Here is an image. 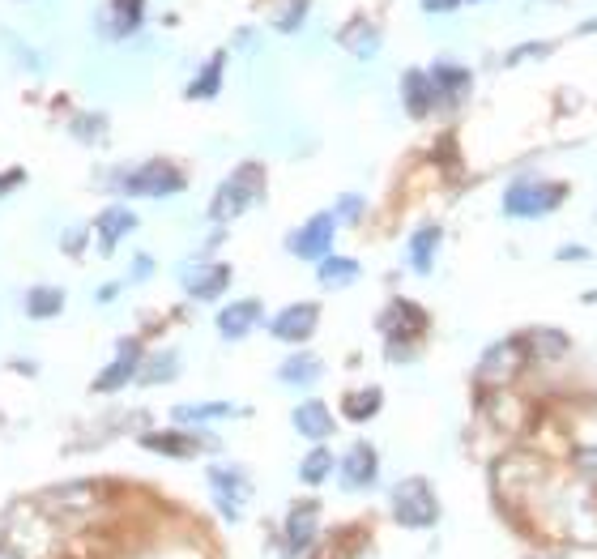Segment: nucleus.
Segmentation results:
<instances>
[{"label": "nucleus", "instance_id": "f257e3e1", "mask_svg": "<svg viewBox=\"0 0 597 559\" xmlns=\"http://www.w3.org/2000/svg\"><path fill=\"white\" fill-rule=\"evenodd\" d=\"M389 508L401 530H427L440 521V500H435V487L427 478H401L389 495Z\"/></svg>", "mask_w": 597, "mask_h": 559}, {"label": "nucleus", "instance_id": "f03ea898", "mask_svg": "<svg viewBox=\"0 0 597 559\" xmlns=\"http://www.w3.org/2000/svg\"><path fill=\"white\" fill-rule=\"evenodd\" d=\"M261 184H265V171L256 167V163L235 167L227 180L218 184L214 201H209V218H214V222H235L256 197H261Z\"/></svg>", "mask_w": 597, "mask_h": 559}, {"label": "nucleus", "instance_id": "7ed1b4c3", "mask_svg": "<svg viewBox=\"0 0 597 559\" xmlns=\"http://www.w3.org/2000/svg\"><path fill=\"white\" fill-rule=\"evenodd\" d=\"M568 201V188L563 184H546V180H516L508 193H504V210L512 218H542L559 210Z\"/></svg>", "mask_w": 597, "mask_h": 559}, {"label": "nucleus", "instance_id": "20e7f679", "mask_svg": "<svg viewBox=\"0 0 597 559\" xmlns=\"http://www.w3.org/2000/svg\"><path fill=\"white\" fill-rule=\"evenodd\" d=\"M205 478H209V491H214V504H218L222 517L239 521V517L248 513V504H252V478L244 470H239V466H209Z\"/></svg>", "mask_w": 597, "mask_h": 559}, {"label": "nucleus", "instance_id": "39448f33", "mask_svg": "<svg viewBox=\"0 0 597 559\" xmlns=\"http://www.w3.org/2000/svg\"><path fill=\"white\" fill-rule=\"evenodd\" d=\"M184 188V171L167 163V158H150V163H141L124 175V193L133 197H171Z\"/></svg>", "mask_w": 597, "mask_h": 559}, {"label": "nucleus", "instance_id": "423d86ee", "mask_svg": "<svg viewBox=\"0 0 597 559\" xmlns=\"http://www.w3.org/2000/svg\"><path fill=\"white\" fill-rule=\"evenodd\" d=\"M380 325H384V333H389V355L406 359L410 355V342L427 329V312L418 308V303H410V299H393L389 308H384V321Z\"/></svg>", "mask_w": 597, "mask_h": 559}, {"label": "nucleus", "instance_id": "0eeeda50", "mask_svg": "<svg viewBox=\"0 0 597 559\" xmlns=\"http://www.w3.org/2000/svg\"><path fill=\"white\" fill-rule=\"evenodd\" d=\"M39 504L60 521H82L94 508H103V495H99V483H64L47 491Z\"/></svg>", "mask_w": 597, "mask_h": 559}, {"label": "nucleus", "instance_id": "6e6552de", "mask_svg": "<svg viewBox=\"0 0 597 559\" xmlns=\"http://www.w3.org/2000/svg\"><path fill=\"white\" fill-rule=\"evenodd\" d=\"M521 372H525V346L521 342H499L478 363V380L487 389H508Z\"/></svg>", "mask_w": 597, "mask_h": 559}, {"label": "nucleus", "instance_id": "1a4fd4ad", "mask_svg": "<svg viewBox=\"0 0 597 559\" xmlns=\"http://www.w3.org/2000/svg\"><path fill=\"white\" fill-rule=\"evenodd\" d=\"M333 231H337V218L333 214H316V218H308L303 227L290 235V252L295 257H303V261H325L329 257V248H333Z\"/></svg>", "mask_w": 597, "mask_h": 559}, {"label": "nucleus", "instance_id": "9d476101", "mask_svg": "<svg viewBox=\"0 0 597 559\" xmlns=\"http://www.w3.org/2000/svg\"><path fill=\"white\" fill-rule=\"evenodd\" d=\"M316 525H320V504H312V500H303V504H295L286 513V534H282V547H286V555L295 559V555H303L316 542Z\"/></svg>", "mask_w": 597, "mask_h": 559}, {"label": "nucleus", "instance_id": "9b49d317", "mask_svg": "<svg viewBox=\"0 0 597 559\" xmlns=\"http://www.w3.org/2000/svg\"><path fill=\"white\" fill-rule=\"evenodd\" d=\"M316 321H320L316 303H290V308H282L278 316H273L269 333L278 342H308L312 333H316Z\"/></svg>", "mask_w": 597, "mask_h": 559}, {"label": "nucleus", "instance_id": "f8f14e48", "mask_svg": "<svg viewBox=\"0 0 597 559\" xmlns=\"http://www.w3.org/2000/svg\"><path fill=\"white\" fill-rule=\"evenodd\" d=\"M180 278H184L192 299H218L231 286V269L227 265H214V261H201V265H184Z\"/></svg>", "mask_w": 597, "mask_h": 559}, {"label": "nucleus", "instance_id": "ddd939ff", "mask_svg": "<svg viewBox=\"0 0 597 559\" xmlns=\"http://www.w3.org/2000/svg\"><path fill=\"white\" fill-rule=\"evenodd\" d=\"M337 470H342V487H346V491H363V487H371V483H376V470H380L376 449L359 440L342 461H337Z\"/></svg>", "mask_w": 597, "mask_h": 559}, {"label": "nucleus", "instance_id": "4468645a", "mask_svg": "<svg viewBox=\"0 0 597 559\" xmlns=\"http://www.w3.org/2000/svg\"><path fill=\"white\" fill-rule=\"evenodd\" d=\"M137 363H141V346H137L133 338H124V342H120V355L103 367L99 380H94V393H116V389H124L128 380L137 376Z\"/></svg>", "mask_w": 597, "mask_h": 559}, {"label": "nucleus", "instance_id": "2eb2a0df", "mask_svg": "<svg viewBox=\"0 0 597 559\" xmlns=\"http://www.w3.org/2000/svg\"><path fill=\"white\" fill-rule=\"evenodd\" d=\"M256 325H261V303L256 299H239V303H227V308L218 312V333L222 338H244V333H252Z\"/></svg>", "mask_w": 597, "mask_h": 559}, {"label": "nucleus", "instance_id": "dca6fc26", "mask_svg": "<svg viewBox=\"0 0 597 559\" xmlns=\"http://www.w3.org/2000/svg\"><path fill=\"white\" fill-rule=\"evenodd\" d=\"M401 99H406V111H410V116H418V120H423L427 111L435 107V99H440V94H435L431 73H418V69H410L406 77H401Z\"/></svg>", "mask_w": 597, "mask_h": 559}, {"label": "nucleus", "instance_id": "f3484780", "mask_svg": "<svg viewBox=\"0 0 597 559\" xmlns=\"http://www.w3.org/2000/svg\"><path fill=\"white\" fill-rule=\"evenodd\" d=\"M141 13H145V0H111V5L103 9V30L111 39L133 35V30L141 26Z\"/></svg>", "mask_w": 597, "mask_h": 559}, {"label": "nucleus", "instance_id": "a211bd4d", "mask_svg": "<svg viewBox=\"0 0 597 559\" xmlns=\"http://www.w3.org/2000/svg\"><path fill=\"white\" fill-rule=\"evenodd\" d=\"M137 227V218H133V210H124V205H111V210H103L99 214V248L107 252H116V244Z\"/></svg>", "mask_w": 597, "mask_h": 559}, {"label": "nucleus", "instance_id": "6ab92c4d", "mask_svg": "<svg viewBox=\"0 0 597 559\" xmlns=\"http://www.w3.org/2000/svg\"><path fill=\"white\" fill-rule=\"evenodd\" d=\"M295 431L299 436H308V440H325L329 431H333V414L325 402H303L295 410Z\"/></svg>", "mask_w": 597, "mask_h": 559}, {"label": "nucleus", "instance_id": "aec40b11", "mask_svg": "<svg viewBox=\"0 0 597 559\" xmlns=\"http://www.w3.org/2000/svg\"><path fill=\"white\" fill-rule=\"evenodd\" d=\"M435 248H440V227H418L414 239H410V269L414 274H431L435 265Z\"/></svg>", "mask_w": 597, "mask_h": 559}, {"label": "nucleus", "instance_id": "412c9836", "mask_svg": "<svg viewBox=\"0 0 597 559\" xmlns=\"http://www.w3.org/2000/svg\"><path fill=\"white\" fill-rule=\"evenodd\" d=\"M222 69H227V56H214L209 65L192 77V86H188V99H214V94L222 90Z\"/></svg>", "mask_w": 597, "mask_h": 559}, {"label": "nucleus", "instance_id": "4be33fe9", "mask_svg": "<svg viewBox=\"0 0 597 559\" xmlns=\"http://www.w3.org/2000/svg\"><path fill=\"white\" fill-rule=\"evenodd\" d=\"M431 82H435V94H440V99H461V94L470 90V73L457 69V65H435Z\"/></svg>", "mask_w": 597, "mask_h": 559}, {"label": "nucleus", "instance_id": "5701e85b", "mask_svg": "<svg viewBox=\"0 0 597 559\" xmlns=\"http://www.w3.org/2000/svg\"><path fill=\"white\" fill-rule=\"evenodd\" d=\"M64 308V291L60 286H35V291L26 295V312L35 316V321H43V316H56Z\"/></svg>", "mask_w": 597, "mask_h": 559}, {"label": "nucleus", "instance_id": "b1692460", "mask_svg": "<svg viewBox=\"0 0 597 559\" xmlns=\"http://www.w3.org/2000/svg\"><path fill=\"white\" fill-rule=\"evenodd\" d=\"M278 376L286 380V385H316L320 359H312V355H295V359H286V363L278 367Z\"/></svg>", "mask_w": 597, "mask_h": 559}, {"label": "nucleus", "instance_id": "393cba45", "mask_svg": "<svg viewBox=\"0 0 597 559\" xmlns=\"http://www.w3.org/2000/svg\"><path fill=\"white\" fill-rule=\"evenodd\" d=\"M316 274L325 286H342V282H354L359 278V261H350V257H325L316 265Z\"/></svg>", "mask_w": 597, "mask_h": 559}, {"label": "nucleus", "instance_id": "a878e982", "mask_svg": "<svg viewBox=\"0 0 597 559\" xmlns=\"http://www.w3.org/2000/svg\"><path fill=\"white\" fill-rule=\"evenodd\" d=\"M342 43L350 47L354 56H376V47H380V30H376V26H367V22H354V26H346Z\"/></svg>", "mask_w": 597, "mask_h": 559}, {"label": "nucleus", "instance_id": "bb28decb", "mask_svg": "<svg viewBox=\"0 0 597 559\" xmlns=\"http://www.w3.org/2000/svg\"><path fill=\"white\" fill-rule=\"evenodd\" d=\"M333 466H337V461H333V453H329V449H312L308 457H303L299 478H303L308 487H316V483H325V478L333 474Z\"/></svg>", "mask_w": 597, "mask_h": 559}, {"label": "nucleus", "instance_id": "cd10ccee", "mask_svg": "<svg viewBox=\"0 0 597 559\" xmlns=\"http://www.w3.org/2000/svg\"><path fill=\"white\" fill-rule=\"evenodd\" d=\"M141 444L145 449H154V453H167V457H192L197 453V440L180 436V431H175V436H141Z\"/></svg>", "mask_w": 597, "mask_h": 559}, {"label": "nucleus", "instance_id": "c85d7f7f", "mask_svg": "<svg viewBox=\"0 0 597 559\" xmlns=\"http://www.w3.org/2000/svg\"><path fill=\"white\" fill-rule=\"evenodd\" d=\"M380 389H359V393H346V419H354V423H363V419H371V414L380 410Z\"/></svg>", "mask_w": 597, "mask_h": 559}, {"label": "nucleus", "instance_id": "c756f323", "mask_svg": "<svg viewBox=\"0 0 597 559\" xmlns=\"http://www.w3.org/2000/svg\"><path fill=\"white\" fill-rule=\"evenodd\" d=\"M235 414L231 402H201V406H175V423H201V419H227Z\"/></svg>", "mask_w": 597, "mask_h": 559}, {"label": "nucleus", "instance_id": "7c9ffc66", "mask_svg": "<svg viewBox=\"0 0 597 559\" xmlns=\"http://www.w3.org/2000/svg\"><path fill=\"white\" fill-rule=\"evenodd\" d=\"M529 350H538V359H559L568 350V338L555 329H534L529 333Z\"/></svg>", "mask_w": 597, "mask_h": 559}, {"label": "nucleus", "instance_id": "2f4dec72", "mask_svg": "<svg viewBox=\"0 0 597 559\" xmlns=\"http://www.w3.org/2000/svg\"><path fill=\"white\" fill-rule=\"evenodd\" d=\"M175 372H180V359H175V355H171V350H167V355H154L150 363H145V367H141V372H137V376L145 380V385H163V380H171Z\"/></svg>", "mask_w": 597, "mask_h": 559}, {"label": "nucleus", "instance_id": "473e14b6", "mask_svg": "<svg viewBox=\"0 0 597 559\" xmlns=\"http://www.w3.org/2000/svg\"><path fill=\"white\" fill-rule=\"evenodd\" d=\"M303 9H308V0H290V5L278 13V30H299L303 26Z\"/></svg>", "mask_w": 597, "mask_h": 559}, {"label": "nucleus", "instance_id": "72a5a7b5", "mask_svg": "<svg viewBox=\"0 0 597 559\" xmlns=\"http://www.w3.org/2000/svg\"><path fill=\"white\" fill-rule=\"evenodd\" d=\"M576 466H580V474H585L589 483H597V449H580L576 453Z\"/></svg>", "mask_w": 597, "mask_h": 559}, {"label": "nucleus", "instance_id": "f704fd0d", "mask_svg": "<svg viewBox=\"0 0 597 559\" xmlns=\"http://www.w3.org/2000/svg\"><path fill=\"white\" fill-rule=\"evenodd\" d=\"M22 180H26V171H5V175H0V197L13 193V188H18Z\"/></svg>", "mask_w": 597, "mask_h": 559}, {"label": "nucleus", "instance_id": "c9c22d12", "mask_svg": "<svg viewBox=\"0 0 597 559\" xmlns=\"http://www.w3.org/2000/svg\"><path fill=\"white\" fill-rule=\"evenodd\" d=\"M82 244H86V231H64V248L69 252H82Z\"/></svg>", "mask_w": 597, "mask_h": 559}, {"label": "nucleus", "instance_id": "e433bc0d", "mask_svg": "<svg viewBox=\"0 0 597 559\" xmlns=\"http://www.w3.org/2000/svg\"><path fill=\"white\" fill-rule=\"evenodd\" d=\"M337 210H342L346 218H354V214H363V201H359V197H342V205H337Z\"/></svg>", "mask_w": 597, "mask_h": 559}, {"label": "nucleus", "instance_id": "4c0bfd02", "mask_svg": "<svg viewBox=\"0 0 597 559\" xmlns=\"http://www.w3.org/2000/svg\"><path fill=\"white\" fill-rule=\"evenodd\" d=\"M423 5H427V13H444V9L461 5V0H423Z\"/></svg>", "mask_w": 597, "mask_h": 559}, {"label": "nucleus", "instance_id": "58836bf2", "mask_svg": "<svg viewBox=\"0 0 597 559\" xmlns=\"http://www.w3.org/2000/svg\"><path fill=\"white\" fill-rule=\"evenodd\" d=\"M589 252L585 248H559V261H585Z\"/></svg>", "mask_w": 597, "mask_h": 559}, {"label": "nucleus", "instance_id": "ea45409f", "mask_svg": "<svg viewBox=\"0 0 597 559\" xmlns=\"http://www.w3.org/2000/svg\"><path fill=\"white\" fill-rule=\"evenodd\" d=\"M150 269H154V261H150V257H141V261L133 265V278H145V274H150Z\"/></svg>", "mask_w": 597, "mask_h": 559}, {"label": "nucleus", "instance_id": "a19ab883", "mask_svg": "<svg viewBox=\"0 0 597 559\" xmlns=\"http://www.w3.org/2000/svg\"><path fill=\"white\" fill-rule=\"evenodd\" d=\"M0 559H18V555H13V551H0Z\"/></svg>", "mask_w": 597, "mask_h": 559}]
</instances>
